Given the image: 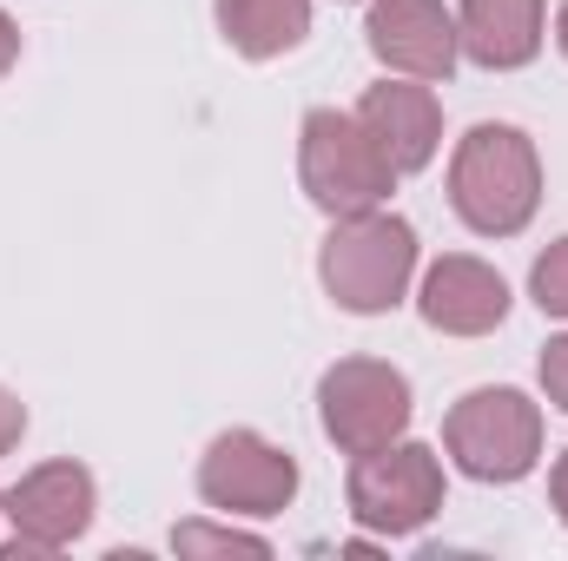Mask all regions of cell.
Returning a JSON list of instances; mask_svg holds the SVG:
<instances>
[{
  "instance_id": "cell-18",
  "label": "cell",
  "mask_w": 568,
  "mask_h": 561,
  "mask_svg": "<svg viewBox=\"0 0 568 561\" xmlns=\"http://www.w3.org/2000/svg\"><path fill=\"white\" fill-rule=\"evenodd\" d=\"M20 67V27H13V13L0 7V80Z\"/></svg>"
},
{
  "instance_id": "cell-4",
  "label": "cell",
  "mask_w": 568,
  "mask_h": 561,
  "mask_svg": "<svg viewBox=\"0 0 568 561\" xmlns=\"http://www.w3.org/2000/svg\"><path fill=\"white\" fill-rule=\"evenodd\" d=\"M443 456L469 476V482H523L542 462V404L516 384H483L469 397L449 404L443 417Z\"/></svg>"
},
{
  "instance_id": "cell-21",
  "label": "cell",
  "mask_w": 568,
  "mask_h": 561,
  "mask_svg": "<svg viewBox=\"0 0 568 561\" xmlns=\"http://www.w3.org/2000/svg\"><path fill=\"white\" fill-rule=\"evenodd\" d=\"M0 522H7V489H0Z\"/></svg>"
},
{
  "instance_id": "cell-13",
  "label": "cell",
  "mask_w": 568,
  "mask_h": 561,
  "mask_svg": "<svg viewBox=\"0 0 568 561\" xmlns=\"http://www.w3.org/2000/svg\"><path fill=\"white\" fill-rule=\"evenodd\" d=\"M212 20L239 60H278L311 40V0H212Z\"/></svg>"
},
{
  "instance_id": "cell-17",
  "label": "cell",
  "mask_w": 568,
  "mask_h": 561,
  "mask_svg": "<svg viewBox=\"0 0 568 561\" xmlns=\"http://www.w3.org/2000/svg\"><path fill=\"white\" fill-rule=\"evenodd\" d=\"M20 436H27V404L0 384V456H13V449H20Z\"/></svg>"
},
{
  "instance_id": "cell-1",
  "label": "cell",
  "mask_w": 568,
  "mask_h": 561,
  "mask_svg": "<svg viewBox=\"0 0 568 561\" xmlns=\"http://www.w3.org/2000/svg\"><path fill=\"white\" fill-rule=\"evenodd\" d=\"M449 212L476 238H516L542 212V152L523 126L483 120L449 152Z\"/></svg>"
},
{
  "instance_id": "cell-12",
  "label": "cell",
  "mask_w": 568,
  "mask_h": 561,
  "mask_svg": "<svg viewBox=\"0 0 568 561\" xmlns=\"http://www.w3.org/2000/svg\"><path fill=\"white\" fill-rule=\"evenodd\" d=\"M549 40V0H463L456 47L489 73H523Z\"/></svg>"
},
{
  "instance_id": "cell-7",
  "label": "cell",
  "mask_w": 568,
  "mask_h": 561,
  "mask_svg": "<svg viewBox=\"0 0 568 561\" xmlns=\"http://www.w3.org/2000/svg\"><path fill=\"white\" fill-rule=\"evenodd\" d=\"M410 377L384 357H337L317 377V422L344 456L384 449L410 429Z\"/></svg>"
},
{
  "instance_id": "cell-20",
  "label": "cell",
  "mask_w": 568,
  "mask_h": 561,
  "mask_svg": "<svg viewBox=\"0 0 568 561\" xmlns=\"http://www.w3.org/2000/svg\"><path fill=\"white\" fill-rule=\"evenodd\" d=\"M556 47H562V60H568V0L556 7Z\"/></svg>"
},
{
  "instance_id": "cell-5",
  "label": "cell",
  "mask_w": 568,
  "mask_h": 561,
  "mask_svg": "<svg viewBox=\"0 0 568 561\" xmlns=\"http://www.w3.org/2000/svg\"><path fill=\"white\" fill-rule=\"evenodd\" d=\"M344 502H351L357 529H371L377 542H404L443 516V456L410 436L364 449V456H351Z\"/></svg>"
},
{
  "instance_id": "cell-9",
  "label": "cell",
  "mask_w": 568,
  "mask_h": 561,
  "mask_svg": "<svg viewBox=\"0 0 568 561\" xmlns=\"http://www.w3.org/2000/svg\"><path fill=\"white\" fill-rule=\"evenodd\" d=\"M364 40L377 53L384 73H404V80H449L463 47H456V13L443 0H371L364 13Z\"/></svg>"
},
{
  "instance_id": "cell-14",
  "label": "cell",
  "mask_w": 568,
  "mask_h": 561,
  "mask_svg": "<svg viewBox=\"0 0 568 561\" xmlns=\"http://www.w3.org/2000/svg\"><path fill=\"white\" fill-rule=\"evenodd\" d=\"M172 555H252V561H265L272 542L252 536V529H239V522L225 516V522H179V529H172Z\"/></svg>"
},
{
  "instance_id": "cell-16",
  "label": "cell",
  "mask_w": 568,
  "mask_h": 561,
  "mask_svg": "<svg viewBox=\"0 0 568 561\" xmlns=\"http://www.w3.org/2000/svg\"><path fill=\"white\" fill-rule=\"evenodd\" d=\"M536 370H542V390H549V404H556V410H568V330L542 344V364H536Z\"/></svg>"
},
{
  "instance_id": "cell-15",
  "label": "cell",
  "mask_w": 568,
  "mask_h": 561,
  "mask_svg": "<svg viewBox=\"0 0 568 561\" xmlns=\"http://www.w3.org/2000/svg\"><path fill=\"white\" fill-rule=\"evenodd\" d=\"M529 297L542 317H562L568 324V238H556L536 265H529Z\"/></svg>"
},
{
  "instance_id": "cell-6",
  "label": "cell",
  "mask_w": 568,
  "mask_h": 561,
  "mask_svg": "<svg viewBox=\"0 0 568 561\" xmlns=\"http://www.w3.org/2000/svg\"><path fill=\"white\" fill-rule=\"evenodd\" d=\"M297 456L258 429H219L199 456V502L232 522H265L297 502Z\"/></svg>"
},
{
  "instance_id": "cell-10",
  "label": "cell",
  "mask_w": 568,
  "mask_h": 561,
  "mask_svg": "<svg viewBox=\"0 0 568 561\" xmlns=\"http://www.w3.org/2000/svg\"><path fill=\"white\" fill-rule=\"evenodd\" d=\"M417 317L443 337H489L509 317V284H503L496 265H483L469 252H449L417 284Z\"/></svg>"
},
{
  "instance_id": "cell-2",
  "label": "cell",
  "mask_w": 568,
  "mask_h": 561,
  "mask_svg": "<svg viewBox=\"0 0 568 561\" xmlns=\"http://www.w3.org/2000/svg\"><path fill=\"white\" fill-rule=\"evenodd\" d=\"M417 278V225L397 218L390 205L331 218L317 245V284L337 310L351 317H390Z\"/></svg>"
},
{
  "instance_id": "cell-3",
  "label": "cell",
  "mask_w": 568,
  "mask_h": 561,
  "mask_svg": "<svg viewBox=\"0 0 568 561\" xmlns=\"http://www.w3.org/2000/svg\"><path fill=\"white\" fill-rule=\"evenodd\" d=\"M397 165L390 152L371 140V126L357 113L337 106H311L297 126V185L324 218H351V212H377L397 192Z\"/></svg>"
},
{
  "instance_id": "cell-8",
  "label": "cell",
  "mask_w": 568,
  "mask_h": 561,
  "mask_svg": "<svg viewBox=\"0 0 568 561\" xmlns=\"http://www.w3.org/2000/svg\"><path fill=\"white\" fill-rule=\"evenodd\" d=\"M100 516V482L87 462L60 456V462H40L27 469L13 489H7V522H13V542H7V561L20 555H60L73 549Z\"/></svg>"
},
{
  "instance_id": "cell-19",
  "label": "cell",
  "mask_w": 568,
  "mask_h": 561,
  "mask_svg": "<svg viewBox=\"0 0 568 561\" xmlns=\"http://www.w3.org/2000/svg\"><path fill=\"white\" fill-rule=\"evenodd\" d=\"M549 502H556V516L568 522V449L556 456V469H549Z\"/></svg>"
},
{
  "instance_id": "cell-11",
  "label": "cell",
  "mask_w": 568,
  "mask_h": 561,
  "mask_svg": "<svg viewBox=\"0 0 568 561\" xmlns=\"http://www.w3.org/2000/svg\"><path fill=\"white\" fill-rule=\"evenodd\" d=\"M357 120L371 126V140L390 152V165L410 178V172H424L429 159L443 152V100H436V86L429 80H377V86H364V100H357Z\"/></svg>"
}]
</instances>
